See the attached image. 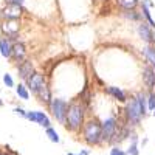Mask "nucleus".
I'll return each instance as SVG.
<instances>
[{"instance_id": "nucleus-1", "label": "nucleus", "mask_w": 155, "mask_h": 155, "mask_svg": "<svg viewBox=\"0 0 155 155\" xmlns=\"http://www.w3.org/2000/svg\"><path fill=\"white\" fill-rule=\"evenodd\" d=\"M82 116H84V109L81 104L78 102H73V104L68 106V112H67V123L65 127L71 132H76L81 129L82 124Z\"/></svg>"}, {"instance_id": "nucleus-2", "label": "nucleus", "mask_w": 155, "mask_h": 155, "mask_svg": "<svg viewBox=\"0 0 155 155\" xmlns=\"http://www.w3.org/2000/svg\"><path fill=\"white\" fill-rule=\"evenodd\" d=\"M102 138V130H101V124L96 120H90L84 126V140L88 144H98L101 143Z\"/></svg>"}, {"instance_id": "nucleus-3", "label": "nucleus", "mask_w": 155, "mask_h": 155, "mask_svg": "<svg viewBox=\"0 0 155 155\" xmlns=\"http://www.w3.org/2000/svg\"><path fill=\"white\" fill-rule=\"evenodd\" d=\"M50 109H51V113H53V116L62 124L67 123V112H68V104L65 101L62 99H53L50 104Z\"/></svg>"}, {"instance_id": "nucleus-4", "label": "nucleus", "mask_w": 155, "mask_h": 155, "mask_svg": "<svg viewBox=\"0 0 155 155\" xmlns=\"http://www.w3.org/2000/svg\"><path fill=\"white\" fill-rule=\"evenodd\" d=\"M116 129H118V124H116L115 118H107L101 124V130H102L101 141H113V138L116 135Z\"/></svg>"}, {"instance_id": "nucleus-5", "label": "nucleus", "mask_w": 155, "mask_h": 155, "mask_svg": "<svg viewBox=\"0 0 155 155\" xmlns=\"http://www.w3.org/2000/svg\"><path fill=\"white\" fill-rule=\"evenodd\" d=\"M126 115H127V120L130 121L134 126H138L140 121H141V112H140V107L137 104V99H130L126 106Z\"/></svg>"}, {"instance_id": "nucleus-6", "label": "nucleus", "mask_w": 155, "mask_h": 155, "mask_svg": "<svg viewBox=\"0 0 155 155\" xmlns=\"http://www.w3.org/2000/svg\"><path fill=\"white\" fill-rule=\"evenodd\" d=\"M22 6H17V5H6L0 9V17L2 20H17L20 16H22Z\"/></svg>"}, {"instance_id": "nucleus-7", "label": "nucleus", "mask_w": 155, "mask_h": 155, "mask_svg": "<svg viewBox=\"0 0 155 155\" xmlns=\"http://www.w3.org/2000/svg\"><path fill=\"white\" fill-rule=\"evenodd\" d=\"M0 30H2L3 34L9 36L8 39L16 37V34H17L19 30H20V23H19V20H2Z\"/></svg>"}, {"instance_id": "nucleus-8", "label": "nucleus", "mask_w": 155, "mask_h": 155, "mask_svg": "<svg viewBox=\"0 0 155 155\" xmlns=\"http://www.w3.org/2000/svg\"><path fill=\"white\" fill-rule=\"evenodd\" d=\"M17 73H19V78L23 81H28L30 78L36 73L34 71V65L31 61H22L19 65H17Z\"/></svg>"}, {"instance_id": "nucleus-9", "label": "nucleus", "mask_w": 155, "mask_h": 155, "mask_svg": "<svg viewBox=\"0 0 155 155\" xmlns=\"http://www.w3.org/2000/svg\"><path fill=\"white\" fill-rule=\"evenodd\" d=\"M27 84H28V88L31 90L33 93H39V92H41V88L45 85V76L36 71V73L30 78V79L27 81Z\"/></svg>"}, {"instance_id": "nucleus-10", "label": "nucleus", "mask_w": 155, "mask_h": 155, "mask_svg": "<svg viewBox=\"0 0 155 155\" xmlns=\"http://www.w3.org/2000/svg\"><path fill=\"white\" fill-rule=\"evenodd\" d=\"M143 81L149 90L155 88V68L152 67H143Z\"/></svg>"}, {"instance_id": "nucleus-11", "label": "nucleus", "mask_w": 155, "mask_h": 155, "mask_svg": "<svg viewBox=\"0 0 155 155\" xmlns=\"http://www.w3.org/2000/svg\"><path fill=\"white\" fill-rule=\"evenodd\" d=\"M138 34H140V37L143 39L144 42H147V44H152L153 42V33H152V28L149 27V25H146V23H140L138 25Z\"/></svg>"}, {"instance_id": "nucleus-12", "label": "nucleus", "mask_w": 155, "mask_h": 155, "mask_svg": "<svg viewBox=\"0 0 155 155\" xmlns=\"http://www.w3.org/2000/svg\"><path fill=\"white\" fill-rule=\"evenodd\" d=\"M25 56H27V47H25V44L23 42H16L14 45H12L11 58H14L19 62V61H23Z\"/></svg>"}, {"instance_id": "nucleus-13", "label": "nucleus", "mask_w": 155, "mask_h": 155, "mask_svg": "<svg viewBox=\"0 0 155 155\" xmlns=\"http://www.w3.org/2000/svg\"><path fill=\"white\" fill-rule=\"evenodd\" d=\"M11 53H12V44L8 37L2 39L0 41V54H2L3 58H11Z\"/></svg>"}, {"instance_id": "nucleus-14", "label": "nucleus", "mask_w": 155, "mask_h": 155, "mask_svg": "<svg viewBox=\"0 0 155 155\" xmlns=\"http://www.w3.org/2000/svg\"><path fill=\"white\" fill-rule=\"evenodd\" d=\"M39 95V99H41L42 102H45V104H51V101H53V98H51V92H50V87L45 84L42 88H41V92L37 93Z\"/></svg>"}, {"instance_id": "nucleus-15", "label": "nucleus", "mask_w": 155, "mask_h": 155, "mask_svg": "<svg viewBox=\"0 0 155 155\" xmlns=\"http://www.w3.org/2000/svg\"><path fill=\"white\" fill-rule=\"evenodd\" d=\"M143 54L147 59V62L152 65V68H155V47L153 45H147L143 50Z\"/></svg>"}, {"instance_id": "nucleus-16", "label": "nucleus", "mask_w": 155, "mask_h": 155, "mask_svg": "<svg viewBox=\"0 0 155 155\" xmlns=\"http://www.w3.org/2000/svg\"><path fill=\"white\" fill-rule=\"evenodd\" d=\"M34 121L36 123H39V124H41L42 127H50V120H48V116L44 113V112H34Z\"/></svg>"}, {"instance_id": "nucleus-17", "label": "nucleus", "mask_w": 155, "mask_h": 155, "mask_svg": "<svg viewBox=\"0 0 155 155\" xmlns=\"http://www.w3.org/2000/svg\"><path fill=\"white\" fill-rule=\"evenodd\" d=\"M135 99H137V104H138V107H140L141 116H144V115L147 113V106H146V96H144V93H138V95L135 96Z\"/></svg>"}, {"instance_id": "nucleus-18", "label": "nucleus", "mask_w": 155, "mask_h": 155, "mask_svg": "<svg viewBox=\"0 0 155 155\" xmlns=\"http://www.w3.org/2000/svg\"><path fill=\"white\" fill-rule=\"evenodd\" d=\"M107 92H109L112 96H115L118 101H121V102H124V101H126V95H124V92H123L121 88H118V87L110 85V87H107Z\"/></svg>"}, {"instance_id": "nucleus-19", "label": "nucleus", "mask_w": 155, "mask_h": 155, "mask_svg": "<svg viewBox=\"0 0 155 155\" xmlns=\"http://www.w3.org/2000/svg\"><path fill=\"white\" fill-rule=\"evenodd\" d=\"M16 93H17V96H20L22 99H28V98H30L28 87H25L23 84H19V85L16 87Z\"/></svg>"}, {"instance_id": "nucleus-20", "label": "nucleus", "mask_w": 155, "mask_h": 155, "mask_svg": "<svg viewBox=\"0 0 155 155\" xmlns=\"http://www.w3.org/2000/svg\"><path fill=\"white\" fill-rule=\"evenodd\" d=\"M143 16L146 17V20L149 22V27L150 28H155V22H153V19H152V16H150V11H149V6H146L144 3H143Z\"/></svg>"}, {"instance_id": "nucleus-21", "label": "nucleus", "mask_w": 155, "mask_h": 155, "mask_svg": "<svg viewBox=\"0 0 155 155\" xmlns=\"http://www.w3.org/2000/svg\"><path fill=\"white\" fill-rule=\"evenodd\" d=\"M47 137L50 138V141H53V143H59V141H61L59 134L54 130L53 127H48V129H47Z\"/></svg>"}, {"instance_id": "nucleus-22", "label": "nucleus", "mask_w": 155, "mask_h": 155, "mask_svg": "<svg viewBox=\"0 0 155 155\" xmlns=\"http://www.w3.org/2000/svg\"><path fill=\"white\" fill-rule=\"evenodd\" d=\"M118 3L126 9H134L138 5V0H118Z\"/></svg>"}, {"instance_id": "nucleus-23", "label": "nucleus", "mask_w": 155, "mask_h": 155, "mask_svg": "<svg viewBox=\"0 0 155 155\" xmlns=\"http://www.w3.org/2000/svg\"><path fill=\"white\" fill-rule=\"evenodd\" d=\"M126 155H140L138 144H137V143H130V146L127 147V152H126Z\"/></svg>"}, {"instance_id": "nucleus-24", "label": "nucleus", "mask_w": 155, "mask_h": 155, "mask_svg": "<svg viewBox=\"0 0 155 155\" xmlns=\"http://www.w3.org/2000/svg\"><path fill=\"white\" fill-rule=\"evenodd\" d=\"M147 109L149 110H155V93L152 92L150 95H149V98H147Z\"/></svg>"}, {"instance_id": "nucleus-25", "label": "nucleus", "mask_w": 155, "mask_h": 155, "mask_svg": "<svg viewBox=\"0 0 155 155\" xmlns=\"http://www.w3.org/2000/svg\"><path fill=\"white\" fill-rule=\"evenodd\" d=\"M3 82H5V85H6V87H12V85H14V81H12L11 74H8V73H5V74H3Z\"/></svg>"}, {"instance_id": "nucleus-26", "label": "nucleus", "mask_w": 155, "mask_h": 155, "mask_svg": "<svg viewBox=\"0 0 155 155\" xmlns=\"http://www.w3.org/2000/svg\"><path fill=\"white\" fill-rule=\"evenodd\" d=\"M110 155H126V152L123 149H120L118 146H115V147L110 149Z\"/></svg>"}, {"instance_id": "nucleus-27", "label": "nucleus", "mask_w": 155, "mask_h": 155, "mask_svg": "<svg viewBox=\"0 0 155 155\" xmlns=\"http://www.w3.org/2000/svg\"><path fill=\"white\" fill-rule=\"evenodd\" d=\"M126 16H127V17H130V19H134V20L140 19V14H138V12H135V11H130V9H127V11H126Z\"/></svg>"}, {"instance_id": "nucleus-28", "label": "nucleus", "mask_w": 155, "mask_h": 155, "mask_svg": "<svg viewBox=\"0 0 155 155\" xmlns=\"http://www.w3.org/2000/svg\"><path fill=\"white\" fill-rule=\"evenodd\" d=\"M6 5H17V6H22L25 0H5Z\"/></svg>"}, {"instance_id": "nucleus-29", "label": "nucleus", "mask_w": 155, "mask_h": 155, "mask_svg": "<svg viewBox=\"0 0 155 155\" xmlns=\"http://www.w3.org/2000/svg\"><path fill=\"white\" fill-rule=\"evenodd\" d=\"M14 113H16V115H20V116H23V118H27V112H25L22 107H14Z\"/></svg>"}, {"instance_id": "nucleus-30", "label": "nucleus", "mask_w": 155, "mask_h": 155, "mask_svg": "<svg viewBox=\"0 0 155 155\" xmlns=\"http://www.w3.org/2000/svg\"><path fill=\"white\" fill-rule=\"evenodd\" d=\"M143 2H144V5H146V6H149V8H150V6H153V3L150 2V0H143Z\"/></svg>"}, {"instance_id": "nucleus-31", "label": "nucleus", "mask_w": 155, "mask_h": 155, "mask_svg": "<svg viewBox=\"0 0 155 155\" xmlns=\"http://www.w3.org/2000/svg\"><path fill=\"white\" fill-rule=\"evenodd\" d=\"M88 153H90V152H88V150H82V152H81V153H79V155H88Z\"/></svg>"}, {"instance_id": "nucleus-32", "label": "nucleus", "mask_w": 155, "mask_h": 155, "mask_svg": "<svg viewBox=\"0 0 155 155\" xmlns=\"http://www.w3.org/2000/svg\"><path fill=\"white\" fill-rule=\"evenodd\" d=\"M2 106H3V101H2V99H0V107H2Z\"/></svg>"}, {"instance_id": "nucleus-33", "label": "nucleus", "mask_w": 155, "mask_h": 155, "mask_svg": "<svg viewBox=\"0 0 155 155\" xmlns=\"http://www.w3.org/2000/svg\"><path fill=\"white\" fill-rule=\"evenodd\" d=\"M67 155H74V153H71V152H68V153H67Z\"/></svg>"}, {"instance_id": "nucleus-34", "label": "nucleus", "mask_w": 155, "mask_h": 155, "mask_svg": "<svg viewBox=\"0 0 155 155\" xmlns=\"http://www.w3.org/2000/svg\"><path fill=\"white\" fill-rule=\"evenodd\" d=\"M0 155H5V153H3V152H0Z\"/></svg>"}, {"instance_id": "nucleus-35", "label": "nucleus", "mask_w": 155, "mask_h": 155, "mask_svg": "<svg viewBox=\"0 0 155 155\" xmlns=\"http://www.w3.org/2000/svg\"><path fill=\"white\" fill-rule=\"evenodd\" d=\"M152 113H153V116H155V110H153V112H152Z\"/></svg>"}, {"instance_id": "nucleus-36", "label": "nucleus", "mask_w": 155, "mask_h": 155, "mask_svg": "<svg viewBox=\"0 0 155 155\" xmlns=\"http://www.w3.org/2000/svg\"><path fill=\"white\" fill-rule=\"evenodd\" d=\"M5 155H8V153H5Z\"/></svg>"}]
</instances>
